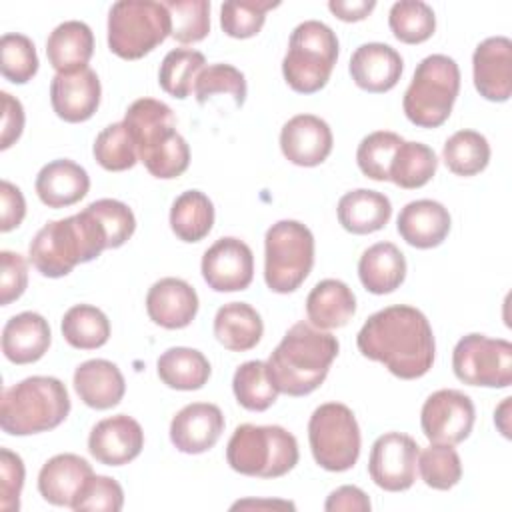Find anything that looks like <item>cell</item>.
I'll return each mask as SVG.
<instances>
[{
	"label": "cell",
	"mask_w": 512,
	"mask_h": 512,
	"mask_svg": "<svg viewBox=\"0 0 512 512\" xmlns=\"http://www.w3.org/2000/svg\"><path fill=\"white\" fill-rule=\"evenodd\" d=\"M368 360L384 364L396 378L416 380L434 364V334L428 318L414 306L396 304L374 312L356 336Z\"/></svg>",
	"instance_id": "1"
},
{
	"label": "cell",
	"mask_w": 512,
	"mask_h": 512,
	"mask_svg": "<svg viewBox=\"0 0 512 512\" xmlns=\"http://www.w3.org/2000/svg\"><path fill=\"white\" fill-rule=\"evenodd\" d=\"M338 340L310 322H296L272 350L266 366L278 392L306 396L328 376L338 356Z\"/></svg>",
	"instance_id": "2"
},
{
	"label": "cell",
	"mask_w": 512,
	"mask_h": 512,
	"mask_svg": "<svg viewBox=\"0 0 512 512\" xmlns=\"http://www.w3.org/2000/svg\"><path fill=\"white\" fill-rule=\"evenodd\" d=\"M108 248L102 222L84 208L82 212L46 222L30 242L28 256L32 266L48 278H62L74 266L90 262Z\"/></svg>",
	"instance_id": "3"
},
{
	"label": "cell",
	"mask_w": 512,
	"mask_h": 512,
	"mask_svg": "<svg viewBox=\"0 0 512 512\" xmlns=\"http://www.w3.org/2000/svg\"><path fill=\"white\" fill-rule=\"evenodd\" d=\"M130 130L138 160L160 180L178 178L190 164L188 142L176 130V118L168 104L154 98L134 100L124 120Z\"/></svg>",
	"instance_id": "4"
},
{
	"label": "cell",
	"mask_w": 512,
	"mask_h": 512,
	"mask_svg": "<svg viewBox=\"0 0 512 512\" xmlns=\"http://www.w3.org/2000/svg\"><path fill=\"white\" fill-rule=\"evenodd\" d=\"M70 412V396L54 376H28L4 388L0 426L6 434L28 436L60 426Z\"/></svg>",
	"instance_id": "5"
},
{
	"label": "cell",
	"mask_w": 512,
	"mask_h": 512,
	"mask_svg": "<svg viewBox=\"0 0 512 512\" xmlns=\"http://www.w3.org/2000/svg\"><path fill=\"white\" fill-rule=\"evenodd\" d=\"M300 452L294 434L282 426L240 424L226 446L230 468L254 478H280L298 464Z\"/></svg>",
	"instance_id": "6"
},
{
	"label": "cell",
	"mask_w": 512,
	"mask_h": 512,
	"mask_svg": "<svg viewBox=\"0 0 512 512\" xmlns=\"http://www.w3.org/2000/svg\"><path fill=\"white\" fill-rule=\"evenodd\" d=\"M460 92V68L446 54H430L414 70L404 92L402 108L406 118L420 128L442 126Z\"/></svg>",
	"instance_id": "7"
},
{
	"label": "cell",
	"mask_w": 512,
	"mask_h": 512,
	"mask_svg": "<svg viewBox=\"0 0 512 512\" xmlns=\"http://www.w3.org/2000/svg\"><path fill=\"white\" fill-rule=\"evenodd\" d=\"M336 60L338 38L334 30L320 20H304L290 34L282 74L294 92L314 94L328 84Z\"/></svg>",
	"instance_id": "8"
},
{
	"label": "cell",
	"mask_w": 512,
	"mask_h": 512,
	"mask_svg": "<svg viewBox=\"0 0 512 512\" xmlns=\"http://www.w3.org/2000/svg\"><path fill=\"white\" fill-rule=\"evenodd\" d=\"M172 34L164 2L120 0L108 12V48L124 60L150 54Z\"/></svg>",
	"instance_id": "9"
},
{
	"label": "cell",
	"mask_w": 512,
	"mask_h": 512,
	"mask_svg": "<svg viewBox=\"0 0 512 512\" xmlns=\"http://www.w3.org/2000/svg\"><path fill=\"white\" fill-rule=\"evenodd\" d=\"M314 266V236L298 220H280L264 236V280L276 294L300 288Z\"/></svg>",
	"instance_id": "10"
},
{
	"label": "cell",
	"mask_w": 512,
	"mask_h": 512,
	"mask_svg": "<svg viewBox=\"0 0 512 512\" xmlns=\"http://www.w3.org/2000/svg\"><path fill=\"white\" fill-rule=\"evenodd\" d=\"M308 442L320 468L350 470L360 456V428L354 412L340 402L320 404L308 422Z\"/></svg>",
	"instance_id": "11"
},
{
	"label": "cell",
	"mask_w": 512,
	"mask_h": 512,
	"mask_svg": "<svg viewBox=\"0 0 512 512\" xmlns=\"http://www.w3.org/2000/svg\"><path fill=\"white\" fill-rule=\"evenodd\" d=\"M452 368L468 386L508 388L512 384V344L504 338L466 334L452 352Z\"/></svg>",
	"instance_id": "12"
},
{
	"label": "cell",
	"mask_w": 512,
	"mask_h": 512,
	"mask_svg": "<svg viewBox=\"0 0 512 512\" xmlns=\"http://www.w3.org/2000/svg\"><path fill=\"white\" fill-rule=\"evenodd\" d=\"M474 420L470 396L452 388L430 394L420 412V426L430 444H460L470 436Z\"/></svg>",
	"instance_id": "13"
},
{
	"label": "cell",
	"mask_w": 512,
	"mask_h": 512,
	"mask_svg": "<svg viewBox=\"0 0 512 512\" xmlns=\"http://www.w3.org/2000/svg\"><path fill=\"white\" fill-rule=\"evenodd\" d=\"M420 446L402 432H386L376 438L368 458L372 482L386 492H404L416 480Z\"/></svg>",
	"instance_id": "14"
},
{
	"label": "cell",
	"mask_w": 512,
	"mask_h": 512,
	"mask_svg": "<svg viewBox=\"0 0 512 512\" xmlns=\"http://www.w3.org/2000/svg\"><path fill=\"white\" fill-rule=\"evenodd\" d=\"M202 278L216 292L246 290L254 278V254L234 236L216 240L202 256Z\"/></svg>",
	"instance_id": "15"
},
{
	"label": "cell",
	"mask_w": 512,
	"mask_h": 512,
	"mask_svg": "<svg viewBox=\"0 0 512 512\" xmlns=\"http://www.w3.org/2000/svg\"><path fill=\"white\" fill-rule=\"evenodd\" d=\"M144 448V430L132 416L116 414L100 420L88 436V452L106 466H124Z\"/></svg>",
	"instance_id": "16"
},
{
	"label": "cell",
	"mask_w": 512,
	"mask_h": 512,
	"mask_svg": "<svg viewBox=\"0 0 512 512\" xmlns=\"http://www.w3.org/2000/svg\"><path fill=\"white\" fill-rule=\"evenodd\" d=\"M100 80L92 68L56 74L50 82V102L58 118L70 124L86 122L100 104Z\"/></svg>",
	"instance_id": "17"
},
{
	"label": "cell",
	"mask_w": 512,
	"mask_h": 512,
	"mask_svg": "<svg viewBox=\"0 0 512 512\" xmlns=\"http://www.w3.org/2000/svg\"><path fill=\"white\" fill-rule=\"evenodd\" d=\"M474 86L490 102H506L512 94V42L506 36L482 40L472 56Z\"/></svg>",
	"instance_id": "18"
},
{
	"label": "cell",
	"mask_w": 512,
	"mask_h": 512,
	"mask_svg": "<svg viewBox=\"0 0 512 512\" xmlns=\"http://www.w3.org/2000/svg\"><path fill=\"white\" fill-rule=\"evenodd\" d=\"M332 130L314 114L292 116L280 130V150L296 166H318L332 152Z\"/></svg>",
	"instance_id": "19"
},
{
	"label": "cell",
	"mask_w": 512,
	"mask_h": 512,
	"mask_svg": "<svg viewBox=\"0 0 512 512\" xmlns=\"http://www.w3.org/2000/svg\"><path fill=\"white\" fill-rule=\"evenodd\" d=\"M224 432V414L216 404L192 402L176 412L170 422V440L184 454H202Z\"/></svg>",
	"instance_id": "20"
},
{
	"label": "cell",
	"mask_w": 512,
	"mask_h": 512,
	"mask_svg": "<svg viewBox=\"0 0 512 512\" xmlns=\"http://www.w3.org/2000/svg\"><path fill=\"white\" fill-rule=\"evenodd\" d=\"M146 312L162 328H186L198 312V294L182 278H160L146 294Z\"/></svg>",
	"instance_id": "21"
},
{
	"label": "cell",
	"mask_w": 512,
	"mask_h": 512,
	"mask_svg": "<svg viewBox=\"0 0 512 512\" xmlns=\"http://www.w3.org/2000/svg\"><path fill=\"white\" fill-rule=\"evenodd\" d=\"M348 70L358 88L372 94H382L398 84L404 62L392 46L368 42L354 50Z\"/></svg>",
	"instance_id": "22"
},
{
	"label": "cell",
	"mask_w": 512,
	"mask_h": 512,
	"mask_svg": "<svg viewBox=\"0 0 512 512\" xmlns=\"http://www.w3.org/2000/svg\"><path fill=\"white\" fill-rule=\"evenodd\" d=\"M92 476L94 470L82 456L70 452L56 454L40 468L38 492L54 506H72Z\"/></svg>",
	"instance_id": "23"
},
{
	"label": "cell",
	"mask_w": 512,
	"mask_h": 512,
	"mask_svg": "<svg viewBox=\"0 0 512 512\" xmlns=\"http://www.w3.org/2000/svg\"><path fill=\"white\" fill-rule=\"evenodd\" d=\"M450 212L436 200H414L408 202L396 220L398 234L410 246L428 250L440 246L450 232Z\"/></svg>",
	"instance_id": "24"
},
{
	"label": "cell",
	"mask_w": 512,
	"mask_h": 512,
	"mask_svg": "<svg viewBox=\"0 0 512 512\" xmlns=\"http://www.w3.org/2000/svg\"><path fill=\"white\" fill-rule=\"evenodd\" d=\"M34 186L42 204L48 208H66L88 194L90 176L74 160L60 158L40 168Z\"/></svg>",
	"instance_id": "25"
},
{
	"label": "cell",
	"mask_w": 512,
	"mask_h": 512,
	"mask_svg": "<svg viewBox=\"0 0 512 512\" xmlns=\"http://www.w3.org/2000/svg\"><path fill=\"white\" fill-rule=\"evenodd\" d=\"M74 390L80 400L94 410H108L120 404L126 392V382L116 364L94 358L82 362L74 372Z\"/></svg>",
	"instance_id": "26"
},
{
	"label": "cell",
	"mask_w": 512,
	"mask_h": 512,
	"mask_svg": "<svg viewBox=\"0 0 512 512\" xmlns=\"http://www.w3.org/2000/svg\"><path fill=\"white\" fill-rule=\"evenodd\" d=\"M50 340L52 334L44 316L38 312H20L2 330V352L14 364H32L48 352Z\"/></svg>",
	"instance_id": "27"
},
{
	"label": "cell",
	"mask_w": 512,
	"mask_h": 512,
	"mask_svg": "<svg viewBox=\"0 0 512 512\" xmlns=\"http://www.w3.org/2000/svg\"><path fill=\"white\" fill-rule=\"evenodd\" d=\"M356 312V296L348 284L336 278L320 280L306 298V316L312 326L332 330L346 326Z\"/></svg>",
	"instance_id": "28"
},
{
	"label": "cell",
	"mask_w": 512,
	"mask_h": 512,
	"mask_svg": "<svg viewBox=\"0 0 512 512\" xmlns=\"http://www.w3.org/2000/svg\"><path fill=\"white\" fill-rule=\"evenodd\" d=\"M94 52V34L88 24L80 20H66L58 24L46 40V56L56 74L86 68Z\"/></svg>",
	"instance_id": "29"
},
{
	"label": "cell",
	"mask_w": 512,
	"mask_h": 512,
	"mask_svg": "<svg viewBox=\"0 0 512 512\" xmlns=\"http://www.w3.org/2000/svg\"><path fill=\"white\" fill-rule=\"evenodd\" d=\"M336 214L344 230L352 234H372L388 224L392 216V204L382 192L358 188L346 192L338 200Z\"/></svg>",
	"instance_id": "30"
},
{
	"label": "cell",
	"mask_w": 512,
	"mask_h": 512,
	"mask_svg": "<svg viewBox=\"0 0 512 512\" xmlns=\"http://www.w3.org/2000/svg\"><path fill=\"white\" fill-rule=\"evenodd\" d=\"M362 286L372 294H390L406 278V258L392 242H378L366 248L358 260Z\"/></svg>",
	"instance_id": "31"
},
{
	"label": "cell",
	"mask_w": 512,
	"mask_h": 512,
	"mask_svg": "<svg viewBox=\"0 0 512 512\" xmlns=\"http://www.w3.org/2000/svg\"><path fill=\"white\" fill-rule=\"evenodd\" d=\"M262 332L260 314L246 302H228L214 316V336L232 352L252 350L260 342Z\"/></svg>",
	"instance_id": "32"
},
{
	"label": "cell",
	"mask_w": 512,
	"mask_h": 512,
	"mask_svg": "<svg viewBox=\"0 0 512 512\" xmlns=\"http://www.w3.org/2000/svg\"><path fill=\"white\" fill-rule=\"evenodd\" d=\"M156 370L160 380L174 390H198L208 382L212 372L208 358L200 350L186 346H174L162 352Z\"/></svg>",
	"instance_id": "33"
},
{
	"label": "cell",
	"mask_w": 512,
	"mask_h": 512,
	"mask_svg": "<svg viewBox=\"0 0 512 512\" xmlns=\"http://www.w3.org/2000/svg\"><path fill=\"white\" fill-rule=\"evenodd\" d=\"M214 224V204L200 190L182 192L170 208V228L182 242H200Z\"/></svg>",
	"instance_id": "34"
},
{
	"label": "cell",
	"mask_w": 512,
	"mask_h": 512,
	"mask_svg": "<svg viewBox=\"0 0 512 512\" xmlns=\"http://www.w3.org/2000/svg\"><path fill=\"white\" fill-rule=\"evenodd\" d=\"M64 340L78 350H96L110 338L106 314L92 304H76L66 310L60 324Z\"/></svg>",
	"instance_id": "35"
},
{
	"label": "cell",
	"mask_w": 512,
	"mask_h": 512,
	"mask_svg": "<svg viewBox=\"0 0 512 512\" xmlns=\"http://www.w3.org/2000/svg\"><path fill=\"white\" fill-rule=\"evenodd\" d=\"M438 168L434 150L422 142H402L390 164V180L406 190L422 188Z\"/></svg>",
	"instance_id": "36"
},
{
	"label": "cell",
	"mask_w": 512,
	"mask_h": 512,
	"mask_svg": "<svg viewBox=\"0 0 512 512\" xmlns=\"http://www.w3.org/2000/svg\"><path fill=\"white\" fill-rule=\"evenodd\" d=\"M232 390L238 404L250 412H264L278 398V388L262 360H248L240 364L232 378Z\"/></svg>",
	"instance_id": "37"
},
{
	"label": "cell",
	"mask_w": 512,
	"mask_h": 512,
	"mask_svg": "<svg viewBox=\"0 0 512 512\" xmlns=\"http://www.w3.org/2000/svg\"><path fill=\"white\" fill-rule=\"evenodd\" d=\"M442 160L452 174L474 176L488 166L490 144L486 136L476 130H458L446 140Z\"/></svg>",
	"instance_id": "38"
},
{
	"label": "cell",
	"mask_w": 512,
	"mask_h": 512,
	"mask_svg": "<svg viewBox=\"0 0 512 512\" xmlns=\"http://www.w3.org/2000/svg\"><path fill=\"white\" fill-rule=\"evenodd\" d=\"M206 68V58L202 52L192 48H174L170 50L158 70V82L160 88L178 98L184 100L194 90L198 74Z\"/></svg>",
	"instance_id": "39"
},
{
	"label": "cell",
	"mask_w": 512,
	"mask_h": 512,
	"mask_svg": "<svg viewBox=\"0 0 512 512\" xmlns=\"http://www.w3.org/2000/svg\"><path fill=\"white\" fill-rule=\"evenodd\" d=\"M388 26L404 44L426 42L436 30L434 10L422 0H400L392 4L388 14Z\"/></svg>",
	"instance_id": "40"
},
{
	"label": "cell",
	"mask_w": 512,
	"mask_h": 512,
	"mask_svg": "<svg viewBox=\"0 0 512 512\" xmlns=\"http://www.w3.org/2000/svg\"><path fill=\"white\" fill-rule=\"evenodd\" d=\"M402 142V136L390 130H376L364 136L356 150L360 172L376 182L390 180V164Z\"/></svg>",
	"instance_id": "41"
},
{
	"label": "cell",
	"mask_w": 512,
	"mask_h": 512,
	"mask_svg": "<svg viewBox=\"0 0 512 512\" xmlns=\"http://www.w3.org/2000/svg\"><path fill=\"white\" fill-rule=\"evenodd\" d=\"M94 158L108 172H122L138 162L134 138L124 122L106 126L94 140Z\"/></svg>",
	"instance_id": "42"
},
{
	"label": "cell",
	"mask_w": 512,
	"mask_h": 512,
	"mask_svg": "<svg viewBox=\"0 0 512 512\" xmlns=\"http://www.w3.org/2000/svg\"><path fill=\"white\" fill-rule=\"evenodd\" d=\"M418 470L426 486L450 490L462 478V462L450 444H430L418 454Z\"/></svg>",
	"instance_id": "43"
},
{
	"label": "cell",
	"mask_w": 512,
	"mask_h": 512,
	"mask_svg": "<svg viewBox=\"0 0 512 512\" xmlns=\"http://www.w3.org/2000/svg\"><path fill=\"white\" fill-rule=\"evenodd\" d=\"M280 2L270 0H234L220 6V26L230 38L256 36L266 20V12L278 8Z\"/></svg>",
	"instance_id": "44"
},
{
	"label": "cell",
	"mask_w": 512,
	"mask_h": 512,
	"mask_svg": "<svg viewBox=\"0 0 512 512\" xmlns=\"http://www.w3.org/2000/svg\"><path fill=\"white\" fill-rule=\"evenodd\" d=\"M172 20V38L180 44H194L210 32L208 0H168L164 2Z\"/></svg>",
	"instance_id": "45"
},
{
	"label": "cell",
	"mask_w": 512,
	"mask_h": 512,
	"mask_svg": "<svg viewBox=\"0 0 512 512\" xmlns=\"http://www.w3.org/2000/svg\"><path fill=\"white\" fill-rule=\"evenodd\" d=\"M0 72L12 84H26L38 72L34 42L18 32L0 38Z\"/></svg>",
	"instance_id": "46"
},
{
	"label": "cell",
	"mask_w": 512,
	"mask_h": 512,
	"mask_svg": "<svg viewBox=\"0 0 512 512\" xmlns=\"http://www.w3.org/2000/svg\"><path fill=\"white\" fill-rule=\"evenodd\" d=\"M214 94H230L234 104L240 108L246 100V78L232 64H210L206 66L194 84V96L198 104H204Z\"/></svg>",
	"instance_id": "47"
},
{
	"label": "cell",
	"mask_w": 512,
	"mask_h": 512,
	"mask_svg": "<svg viewBox=\"0 0 512 512\" xmlns=\"http://www.w3.org/2000/svg\"><path fill=\"white\" fill-rule=\"evenodd\" d=\"M86 208L102 222L108 236V248H120L136 230L134 212L120 200L102 198Z\"/></svg>",
	"instance_id": "48"
},
{
	"label": "cell",
	"mask_w": 512,
	"mask_h": 512,
	"mask_svg": "<svg viewBox=\"0 0 512 512\" xmlns=\"http://www.w3.org/2000/svg\"><path fill=\"white\" fill-rule=\"evenodd\" d=\"M124 506V490L110 476L94 474L82 492L72 502V510L76 512H118Z\"/></svg>",
	"instance_id": "49"
},
{
	"label": "cell",
	"mask_w": 512,
	"mask_h": 512,
	"mask_svg": "<svg viewBox=\"0 0 512 512\" xmlns=\"http://www.w3.org/2000/svg\"><path fill=\"white\" fill-rule=\"evenodd\" d=\"M24 486V462L22 458L8 450H0V508L4 512H14L20 508V494Z\"/></svg>",
	"instance_id": "50"
},
{
	"label": "cell",
	"mask_w": 512,
	"mask_h": 512,
	"mask_svg": "<svg viewBox=\"0 0 512 512\" xmlns=\"http://www.w3.org/2000/svg\"><path fill=\"white\" fill-rule=\"evenodd\" d=\"M28 286V264L22 254L0 252V304L8 306L18 300Z\"/></svg>",
	"instance_id": "51"
},
{
	"label": "cell",
	"mask_w": 512,
	"mask_h": 512,
	"mask_svg": "<svg viewBox=\"0 0 512 512\" xmlns=\"http://www.w3.org/2000/svg\"><path fill=\"white\" fill-rule=\"evenodd\" d=\"M26 216V200L18 186L8 180L0 182V230L10 232L22 224Z\"/></svg>",
	"instance_id": "52"
},
{
	"label": "cell",
	"mask_w": 512,
	"mask_h": 512,
	"mask_svg": "<svg viewBox=\"0 0 512 512\" xmlns=\"http://www.w3.org/2000/svg\"><path fill=\"white\" fill-rule=\"evenodd\" d=\"M2 98V134L0 148L8 150L24 130V108L18 98L8 92H0Z\"/></svg>",
	"instance_id": "53"
},
{
	"label": "cell",
	"mask_w": 512,
	"mask_h": 512,
	"mask_svg": "<svg viewBox=\"0 0 512 512\" xmlns=\"http://www.w3.org/2000/svg\"><path fill=\"white\" fill-rule=\"evenodd\" d=\"M370 508L368 494L358 486H340L324 502L326 512H370Z\"/></svg>",
	"instance_id": "54"
},
{
	"label": "cell",
	"mask_w": 512,
	"mask_h": 512,
	"mask_svg": "<svg viewBox=\"0 0 512 512\" xmlns=\"http://www.w3.org/2000/svg\"><path fill=\"white\" fill-rule=\"evenodd\" d=\"M328 8L342 22H360L376 8V2L374 0H352V2L350 0H330Z\"/></svg>",
	"instance_id": "55"
},
{
	"label": "cell",
	"mask_w": 512,
	"mask_h": 512,
	"mask_svg": "<svg viewBox=\"0 0 512 512\" xmlns=\"http://www.w3.org/2000/svg\"><path fill=\"white\" fill-rule=\"evenodd\" d=\"M238 508H290L294 510L292 502H284V500H242L232 504V510Z\"/></svg>",
	"instance_id": "56"
},
{
	"label": "cell",
	"mask_w": 512,
	"mask_h": 512,
	"mask_svg": "<svg viewBox=\"0 0 512 512\" xmlns=\"http://www.w3.org/2000/svg\"><path fill=\"white\" fill-rule=\"evenodd\" d=\"M510 400L512 398H504V402L498 406V410L494 412V422H496V426L500 428V432L506 436V438H510V428H508V408H510Z\"/></svg>",
	"instance_id": "57"
}]
</instances>
